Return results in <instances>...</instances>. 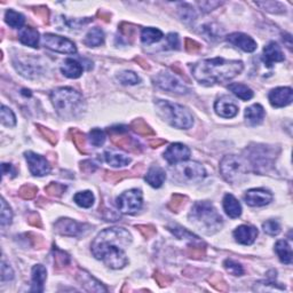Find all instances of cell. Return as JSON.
Listing matches in <instances>:
<instances>
[{
  "label": "cell",
  "mask_w": 293,
  "mask_h": 293,
  "mask_svg": "<svg viewBox=\"0 0 293 293\" xmlns=\"http://www.w3.org/2000/svg\"><path fill=\"white\" fill-rule=\"evenodd\" d=\"M81 168L82 171L85 173H93L96 169V164L92 161H84L82 162Z\"/></svg>",
  "instance_id": "obj_57"
},
{
  "label": "cell",
  "mask_w": 293,
  "mask_h": 293,
  "mask_svg": "<svg viewBox=\"0 0 293 293\" xmlns=\"http://www.w3.org/2000/svg\"><path fill=\"white\" fill-rule=\"evenodd\" d=\"M275 251L283 264L290 265L292 262V250L286 241H278L275 244Z\"/></svg>",
  "instance_id": "obj_29"
},
{
  "label": "cell",
  "mask_w": 293,
  "mask_h": 293,
  "mask_svg": "<svg viewBox=\"0 0 293 293\" xmlns=\"http://www.w3.org/2000/svg\"><path fill=\"white\" fill-rule=\"evenodd\" d=\"M131 127L133 131L136 132L140 135L150 136L155 134V132L152 131L150 126L146 125V123L145 121H142V119H136V121L133 122L131 124Z\"/></svg>",
  "instance_id": "obj_36"
},
{
  "label": "cell",
  "mask_w": 293,
  "mask_h": 293,
  "mask_svg": "<svg viewBox=\"0 0 293 293\" xmlns=\"http://www.w3.org/2000/svg\"><path fill=\"white\" fill-rule=\"evenodd\" d=\"M166 39H167V44L171 46V48H175V49L179 48L180 42H179V37L176 33H168L167 37H166Z\"/></svg>",
  "instance_id": "obj_56"
},
{
  "label": "cell",
  "mask_w": 293,
  "mask_h": 293,
  "mask_svg": "<svg viewBox=\"0 0 293 293\" xmlns=\"http://www.w3.org/2000/svg\"><path fill=\"white\" fill-rule=\"evenodd\" d=\"M166 179V173L161 166L152 165L146 174V181L154 188L162 187Z\"/></svg>",
  "instance_id": "obj_23"
},
{
  "label": "cell",
  "mask_w": 293,
  "mask_h": 293,
  "mask_svg": "<svg viewBox=\"0 0 293 293\" xmlns=\"http://www.w3.org/2000/svg\"><path fill=\"white\" fill-rule=\"evenodd\" d=\"M5 21L11 28L14 29H22V26L24 25V16L20 13L13 11V9H8L5 14Z\"/></svg>",
  "instance_id": "obj_34"
},
{
  "label": "cell",
  "mask_w": 293,
  "mask_h": 293,
  "mask_svg": "<svg viewBox=\"0 0 293 293\" xmlns=\"http://www.w3.org/2000/svg\"><path fill=\"white\" fill-rule=\"evenodd\" d=\"M203 35L209 39H218L220 37V28L213 23H209L203 26Z\"/></svg>",
  "instance_id": "obj_48"
},
{
  "label": "cell",
  "mask_w": 293,
  "mask_h": 293,
  "mask_svg": "<svg viewBox=\"0 0 293 293\" xmlns=\"http://www.w3.org/2000/svg\"><path fill=\"white\" fill-rule=\"evenodd\" d=\"M258 229L253 226L243 225L239 226L235 229L234 237L236 242L243 245H251L252 243H254L256 236H258Z\"/></svg>",
  "instance_id": "obj_20"
},
{
  "label": "cell",
  "mask_w": 293,
  "mask_h": 293,
  "mask_svg": "<svg viewBox=\"0 0 293 293\" xmlns=\"http://www.w3.org/2000/svg\"><path fill=\"white\" fill-rule=\"evenodd\" d=\"M284 54H283L281 47H279L278 44H276L275 42H271L264 48V56H262V60H264L265 64L267 65L268 68H271L272 63L284 61Z\"/></svg>",
  "instance_id": "obj_21"
},
{
  "label": "cell",
  "mask_w": 293,
  "mask_h": 293,
  "mask_svg": "<svg viewBox=\"0 0 293 293\" xmlns=\"http://www.w3.org/2000/svg\"><path fill=\"white\" fill-rule=\"evenodd\" d=\"M32 284H31V292H42L44 291V283L47 277V272L42 265L33 266L32 272Z\"/></svg>",
  "instance_id": "obj_22"
},
{
  "label": "cell",
  "mask_w": 293,
  "mask_h": 293,
  "mask_svg": "<svg viewBox=\"0 0 293 293\" xmlns=\"http://www.w3.org/2000/svg\"><path fill=\"white\" fill-rule=\"evenodd\" d=\"M243 69L244 64L242 61L215 58L197 62L191 66V72L198 83L211 86L231 81L243 71Z\"/></svg>",
  "instance_id": "obj_2"
},
{
  "label": "cell",
  "mask_w": 293,
  "mask_h": 293,
  "mask_svg": "<svg viewBox=\"0 0 293 293\" xmlns=\"http://www.w3.org/2000/svg\"><path fill=\"white\" fill-rule=\"evenodd\" d=\"M169 230H171L173 234H174L176 237L180 238V239H189V241H195V242H198V237L197 236H195L194 234H191L190 231H188L187 229L180 227V226H169L168 227Z\"/></svg>",
  "instance_id": "obj_37"
},
{
  "label": "cell",
  "mask_w": 293,
  "mask_h": 293,
  "mask_svg": "<svg viewBox=\"0 0 293 293\" xmlns=\"http://www.w3.org/2000/svg\"><path fill=\"white\" fill-rule=\"evenodd\" d=\"M105 138H106V135H105V131H102V129H100V128L92 129L88 134L89 142H91V145L94 146H103V143L105 142Z\"/></svg>",
  "instance_id": "obj_38"
},
{
  "label": "cell",
  "mask_w": 293,
  "mask_h": 293,
  "mask_svg": "<svg viewBox=\"0 0 293 293\" xmlns=\"http://www.w3.org/2000/svg\"><path fill=\"white\" fill-rule=\"evenodd\" d=\"M1 124L7 127H13L16 124L14 112L6 105H1Z\"/></svg>",
  "instance_id": "obj_40"
},
{
  "label": "cell",
  "mask_w": 293,
  "mask_h": 293,
  "mask_svg": "<svg viewBox=\"0 0 293 293\" xmlns=\"http://www.w3.org/2000/svg\"><path fill=\"white\" fill-rule=\"evenodd\" d=\"M262 228H264V231L266 234L271 235V236H276L281 232V226L277 221L275 220H268L262 224Z\"/></svg>",
  "instance_id": "obj_45"
},
{
  "label": "cell",
  "mask_w": 293,
  "mask_h": 293,
  "mask_svg": "<svg viewBox=\"0 0 293 293\" xmlns=\"http://www.w3.org/2000/svg\"><path fill=\"white\" fill-rule=\"evenodd\" d=\"M61 21L63 22V25L66 26L69 29H81L82 26H84L85 24L91 21V20H69L64 18V16H61Z\"/></svg>",
  "instance_id": "obj_49"
},
{
  "label": "cell",
  "mask_w": 293,
  "mask_h": 293,
  "mask_svg": "<svg viewBox=\"0 0 293 293\" xmlns=\"http://www.w3.org/2000/svg\"><path fill=\"white\" fill-rule=\"evenodd\" d=\"M176 174H179L182 179L188 180V181H196L201 180L205 176V168L196 162H189L185 164H180L175 168Z\"/></svg>",
  "instance_id": "obj_14"
},
{
  "label": "cell",
  "mask_w": 293,
  "mask_h": 293,
  "mask_svg": "<svg viewBox=\"0 0 293 293\" xmlns=\"http://www.w3.org/2000/svg\"><path fill=\"white\" fill-rule=\"evenodd\" d=\"M14 278V272L6 262L2 261L1 264V279L2 281H11Z\"/></svg>",
  "instance_id": "obj_53"
},
{
  "label": "cell",
  "mask_w": 293,
  "mask_h": 293,
  "mask_svg": "<svg viewBox=\"0 0 293 293\" xmlns=\"http://www.w3.org/2000/svg\"><path fill=\"white\" fill-rule=\"evenodd\" d=\"M189 157H190V150L182 143H173L164 152V158L172 165L188 161Z\"/></svg>",
  "instance_id": "obj_15"
},
{
  "label": "cell",
  "mask_w": 293,
  "mask_h": 293,
  "mask_svg": "<svg viewBox=\"0 0 293 293\" xmlns=\"http://www.w3.org/2000/svg\"><path fill=\"white\" fill-rule=\"evenodd\" d=\"M186 51L188 53H196L198 51H201V45L198 44V42H196L195 41H192V39L187 38L186 39V44H185Z\"/></svg>",
  "instance_id": "obj_54"
},
{
  "label": "cell",
  "mask_w": 293,
  "mask_h": 293,
  "mask_svg": "<svg viewBox=\"0 0 293 293\" xmlns=\"http://www.w3.org/2000/svg\"><path fill=\"white\" fill-rule=\"evenodd\" d=\"M19 39L23 45L37 48L38 47L41 37H39V32L37 31L36 29L31 28V26H25V28H23L21 31H20Z\"/></svg>",
  "instance_id": "obj_24"
},
{
  "label": "cell",
  "mask_w": 293,
  "mask_h": 293,
  "mask_svg": "<svg viewBox=\"0 0 293 293\" xmlns=\"http://www.w3.org/2000/svg\"><path fill=\"white\" fill-rule=\"evenodd\" d=\"M244 199L246 204L253 208L268 205L272 201V195L265 189H250L245 192Z\"/></svg>",
  "instance_id": "obj_17"
},
{
  "label": "cell",
  "mask_w": 293,
  "mask_h": 293,
  "mask_svg": "<svg viewBox=\"0 0 293 293\" xmlns=\"http://www.w3.org/2000/svg\"><path fill=\"white\" fill-rule=\"evenodd\" d=\"M133 25L131 24H127V23H123V24L121 25V31L123 35H124L125 37H128V38H132L133 36H134V32H135V29L132 28Z\"/></svg>",
  "instance_id": "obj_58"
},
{
  "label": "cell",
  "mask_w": 293,
  "mask_h": 293,
  "mask_svg": "<svg viewBox=\"0 0 293 293\" xmlns=\"http://www.w3.org/2000/svg\"><path fill=\"white\" fill-rule=\"evenodd\" d=\"M198 5L201 6V8H202V11H203V12H211V11H213V9H214L215 7H218V6L221 5V2H214V1L209 2V1H204V2H199Z\"/></svg>",
  "instance_id": "obj_59"
},
{
  "label": "cell",
  "mask_w": 293,
  "mask_h": 293,
  "mask_svg": "<svg viewBox=\"0 0 293 293\" xmlns=\"http://www.w3.org/2000/svg\"><path fill=\"white\" fill-rule=\"evenodd\" d=\"M220 172L225 180L231 185L242 182L245 174H248V164L238 156H225L220 163Z\"/></svg>",
  "instance_id": "obj_6"
},
{
  "label": "cell",
  "mask_w": 293,
  "mask_h": 293,
  "mask_svg": "<svg viewBox=\"0 0 293 293\" xmlns=\"http://www.w3.org/2000/svg\"><path fill=\"white\" fill-rule=\"evenodd\" d=\"M274 157H276L272 149L266 146H256L251 148V152H250V162L251 165L254 166L255 171H265L267 167L272 166Z\"/></svg>",
  "instance_id": "obj_9"
},
{
  "label": "cell",
  "mask_w": 293,
  "mask_h": 293,
  "mask_svg": "<svg viewBox=\"0 0 293 293\" xmlns=\"http://www.w3.org/2000/svg\"><path fill=\"white\" fill-rule=\"evenodd\" d=\"M224 266L226 271H227L229 274L234 276H242L244 274V269H243L242 265H239L238 262L231 260V259H227V260L224 262Z\"/></svg>",
  "instance_id": "obj_42"
},
{
  "label": "cell",
  "mask_w": 293,
  "mask_h": 293,
  "mask_svg": "<svg viewBox=\"0 0 293 293\" xmlns=\"http://www.w3.org/2000/svg\"><path fill=\"white\" fill-rule=\"evenodd\" d=\"M163 38V32L155 28H145L141 32V41L143 44L151 45Z\"/></svg>",
  "instance_id": "obj_32"
},
{
  "label": "cell",
  "mask_w": 293,
  "mask_h": 293,
  "mask_svg": "<svg viewBox=\"0 0 293 293\" xmlns=\"http://www.w3.org/2000/svg\"><path fill=\"white\" fill-rule=\"evenodd\" d=\"M61 71L65 77L76 79L83 75V66L81 63L73 59H66L61 66Z\"/></svg>",
  "instance_id": "obj_26"
},
{
  "label": "cell",
  "mask_w": 293,
  "mask_h": 293,
  "mask_svg": "<svg viewBox=\"0 0 293 293\" xmlns=\"http://www.w3.org/2000/svg\"><path fill=\"white\" fill-rule=\"evenodd\" d=\"M73 136H72V141L75 142V145L77 148L81 150L82 152H86L87 150H86V148H87V145H86V138L85 135L83 134V133H81L79 131H77V129H73V131L71 132Z\"/></svg>",
  "instance_id": "obj_47"
},
{
  "label": "cell",
  "mask_w": 293,
  "mask_h": 293,
  "mask_svg": "<svg viewBox=\"0 0 293 293\" xmlns=\"http://www.w3.org/2000/svg\"><path fill=\"white\" fill-rule=\"evenodd\" d=\"M0 216H1V226H7L12 224L13 212L9 205L6 203L4 198H1V211H0Z\"/></svg>",
  "instance_id": "obj_41"
},
{
  "label": "cell",
  "mask_w": 293,
  "mask_h": 293,
  "mask_svg": "<svg viewBox=\"0 0 293 293\" xmlns=\"http://www.w3.org/2000/svg\"><path fill=\"white\" fill-rule=\"evenodd\" d=\"M73 201L76 202V204L81 206V208L89 209L94 204V195L89 190L77 192V194L75 195V197H73Z\"/></svg>",
  "instance_id": "obj_35"
},
{
  "label": "cell",
  "mask_w": 293,
  "mask_h": 293,
  "mask_svg": "<svg viewBox=\"0 0 293 293\" xmlns=\"http://www.w3.org/2000/svg\"><path fill=\"white\" fill-rule=\"evenodd\" d=\"M156 106L158 108V114L162 116V118L176 128L188 129L194 125V117L191 112L183 105L164 100H157Z\"/></svg>",
  "instance_id": "obj_5"
},
{
  "label": "cell",
  "mask_w": 293,
  "mask_h": 293,
  "mask_svg": "<svg viewBox=\"0 0 293 293\" xmlns=\"http://www.w3.org/2000/svg\"><path fill=\"white\" fill-rule=\"evenodd\" d=\"M78 279L81 281L82 285H84L88 291H93V292H98V291H106L105 288H103L101 285V283L96 281L95 278H93L91 275L87 274V272H82L81 274L78 275Z\"/></svg>",
  "instance_id": "obj_30"
},
{
  "label": "cell",
  "mask_w": 293,
  "mask_h": 293,
  "mask_svg": "<svg viewBox=\"0 0 293 293\" xmlns=\"http://www.w3.org/2000/svg\"><path fill=\"white\" fill-rule=\"evenodd\" d=\"M132 236L125 228H108L100 232L92 243L93 255L112 269H122L128 264L125 250L131 244Z\"/></svg>",
  "instance_id": "obj_1"
},
{
  "label": "cell",
  "mask_w": 293,
  "mask_h": 293,
  "mask_svg": "<svg viewBox=\"0 0 293 293\" xmlns=\"http://www.w3.org/2000/svg\"><path fill=\"white\" fill-rule=\"evenodd\" d=\"M265 118V110L260 105H253L245 110V119L250 126L261 124Z\"/></svg>",
  "instance_id": "obj_25"
},
{
  "label": "cell",
  "mask_w": 293,
  "mask_h": 293,
  "mask_svg": "<svg viewBox=\"0 0 293 293\" xmlns=\"http://www.w3.org/2000/svg\"><path fill=\"white\" fill-rule=\"evenodd\" d=\"M110 131L112 132V142L118 148H122L129 152H135V154L141 151V146L139 145V142L133 139L132 136L126 135L127 127H125V126H115V127L110 128Z\"/></svg>",
  "instance_id": "obj_11"
},
{
  "label": "cell",
  "mask_w": 293,
  "mask_h": 293,
  "mask_svg": "<svg viewBox=\"0 0 293 293\" xmlns=\"http://www.w3.org/2000/svg\"><path fill=\"white\" fill-rule=\"evenodd\" d=\"M39 127H41V131H42V134H44L46 138H47L49 141H51L53 145H54V143L56 142V135L55 134H53V133L49 131V129H47V128H45V127H42V126H39Z\"/></svg>",
  "instance_id": "obj_61"
},
{
  "label": "cell",
  "mask_w": 293,
  "mask_h": 293,
  "mask_svg": "<svg viewBox=\"0 0 293 293\" xmlns=\"http://www.w3.org/2000/svg\"><path fill=\"white\" fill-rule=\"evenodd\" d=\"M117 79L123 85H136L140 83L139 76L133 71H123L117 76Z\"/></svg>",
  "instance_id": "obj_39"
},
{
  "label": "cell",
  "mask_w": 293,
  "mask_h": 293,
  "mask_svg": "<svg viewBox=\"0 0 293 293\" xmlns=\"http://www.w3.org/2000/svg\"><path fill=\"white\" fill-rule=\"evenodd\" d=\"M37 191H38V189H37V187H35V186L26 185V186H23V187L20 189V196L24 199H31L35 197Z\"/></svg>",
  "instance_id": "obj_51"
},
{
  "label": "cell",
  "mask_w": 293,
  "mask_h": 293,
  "mask_svg": "<svg viewBox=\"0 0 293 293\" xmlns=\"http://www.w3.org/2000/svg\"><path fill=\"white\" fill-rule=\"evenodd\" d=\"M42 45L52 51L63 53V54H76L77 53V47L70 39L52 35V33H45L42 36Z\"/></svg>",
  "instance_id": "obj_10"
},
{
  "label": "cell",
  "mask_w": 293,
  "mask_h": 293,
  "mask_svg": "<svg viewBox=\"0 0 293 293\" xmlns=\"http://www.w3.org/2000/svg\"><path fill=\"white\" fill-rule=\"evenodd\" d=\"M66 187L64 185H61L59 182H51L47 187L45 188V191L47 192L49 196L52 197H60V196L63 195V192L65 191Z\"/></svg>",
  "instance_id": "obj_43"
},
{
  "label": "cell",
  "mask_w": 293,
  "mask_h": 293,
  "mask_svg": "<svg viewBox=\"0 0 293 293\" xmlns=\"http://www.w3.org/2000/svg\"><path fill=\"white\" fill-rule=\"evenodd\" d=\"M105 42V32L100 28H92L84 39V44L88 47H98Z\"/></svg>",
  "instance_id": "obj_28"
},
{
  "label": "cell",
  "mask_w": 293,
  "mask_h": 293,
  "mask_svg": "<svg viewBox=\"0 0 293 293\" xmlns=\"http://www.w3.org/2000/svg\"><path fill=\"white\" fill-rule=\"evenodd\" d=\"M155 85L163 91L175 93V94H187L188 87L168 71L159 72L154 77Z\"/></svg>",
  "instance_id": "obj_8"
},
{
  "label": "cell",
  "mask_w": 293,
  "mask_h": 293,
  "mask_svg": "<svg viewBox=\"0 0 293 293\" xmlns=\"http://www.w3.org/2000/svg\"><path fill=\"white\" fill-rule=\"evenodd\" d=\"M138 228H139V230L141 231V234L146 238L151 237V236L155 235V232H156V229L152 227V226L143 225V226H138Z\"/></svg>",
  "instance_id": "obj_55"
},
{
  "label": "cell",
  "mask_w": 293,
  "mask_h": 293,
  "mask_svg": "<svg viewBox=\"0 0 293 293\" xmlns=\"http://www.w3.org/2000/svg\"><path fill=\"white\" fill-rule=\"evenodd\" d=\"M189 220L199 230H203L209 235L219 231L224 224L221 215L209 202L196 203L189 213Z\"/></svg>",
  "instance_id": "obj_4"
},
{
  "label": "cell",
  "mask_w": 293,
  "mask_h": 293,
  "mask_svg": "<svg viewBox=\"0 0 293 293\" xmlns=\"http://www.w3.org/2000/svg\"><path fill=\"white\" fill-rule=\"evenodd\" d=\"M269 102L275 108H283L289 105L293 100V92L290 87H277L269 93Z\"/></svg>",
  "instance_id": "obj_18"
},
{
  "label": "cell",
  "mask_w": 293,
  "mask_h": 293,
  "mask_svg": "<svg viewBox=\"0 0 293 293\" xmlns=\"http://www.w3.org/2000/svg\"><path fill=\"white\" fill-rule=\"evenodd\" d=\"M186 201H187V197H185V196L173 195L171 202H169V204H168V208L171 209L172 211L178 212L179 209L182 208V206H185Z\"/></svg>",
  "instance_id": "obj_50"
},
{
  "label": "cell",
  "mask_w": 293,
  "mask_h": 293,
  "mask_svg": "<svg viewBox=\"0 0 293 293\" xmlns=\"http://www.w3.org/2000/svg\"><path fill=\"white\" fill-rule=\"evenodd\" d=\"M105 162L109 165H111L112 167H124V166L128 165L131 163V158H128L127 156L116 154L112 151H106L105 154Z\"/></svg>",
  "instance_id": "obj_31"
},
{
  "label": "cell",
  "mask_w": 293,
  "mask_h": 293,
  "mask_svg": "<svg viewBox=\"0 0 293 293\" xmlns=\"http://www.w3.org/2000/svg\"><path fill=\"white\" fill-rule=\"evenodd\" d=\"M29 224L35 226V227H42V220L39 218L38 214H36V213H33L29 216Z\"/></svg>",
  "instance_id": "obj_60"
},
{
  "label": "cell",
  "mask_w": 293,
  "mask_h": 293,
  "mask_svg": "<svg viewBox=\"0 0 293 293\" xmlns=\"http://www.w3.org/2000/svg\"><path fill=\"white\" fill-rule=\"evenodd\" d=\"M227 41L232 44L236 47L241 48L242 51L246 53H252L256 49V42L252 37H250L245 33L242 32H235L231 33L227 37Z\"/></svg>",
  "instance_id": "obj_19"
},
{
  "label": "cell",
  "mask_w": 293,
  "mask_h": 293,
  "mask_svg": "<svg viewBox=\"0 0 293 293\" xmlns=\"http://www.w3.org/2000/svg\"><path fill=\"white\" fill-rule=\"evenodd\" d=\"M190 255L194 258H199V256L204 255V250L202 251L201 246H192L190 248Z\"/></svg>",
  "instance_id": "obj_62"
},
{
  "label": "cell",
  "mask_w": 293,
  "mask_h": 293,
  "mask_svg": "<svg viewBox=\"0 0 293 293\" xmlns=\"http://www.w3.org/2000/svg\"><path fill=\"white\" fill-rule=\"evenodd\" d=\"M24 156L32 175L44 176L51 173V165H49V163L45 157H42V156L38 154H35L32 151L24 152Z\"/></svg>",
  "instance_id": "obj_13"
},
{
  "label": "cell",
  "mask_w": 293,
  "mask_h": 293,
  "mask_svg": "<svg viewBox=\"0 0 293 293\" xmlns=\"http://www.w3.org/2000/svg\"><path fill=\"white\" fill-rule=\"evenodd\" d=\"M258 6H262L265 9L272 13H281L283 12V6L279 2L275 1H267V2H256Z\"/></svg>",
  "instance_id": "obj_52"
},
{
  "label": "cell",
  "mask_w": 293,
  "mask_h": 293,
  "mask_svg": "<svg viewBox=\"0 0 293 293\" xmlns=\"http://www.w3.org/2000/svg\"><path fill=\"white\" fill-rule=\"evenodd\" d=\"M1 167H2V174H4V175H7L8 173H9V174H12L13 176L16 175V171L14 168H13V166L11 164H5V163H4Z\"/></svg>",
  "instance_id": "obj_63"
},
{
  "label": "cell",
  "mask_w": 293,
  "mask_h": 293,
  "mask_svg": "<svg viewBox=\"0 0 293 293\" xmlns=\"http://www.w3.org/2000/svg\"><path fill=\"white\" fill-rule=\"evenodd\" d=\"M224 209L228 216L232 219L238 218L242 214V206L234 196L227 194L224 198Z\"/></svg>",
  "instance_id": "obj_27"
},
{
  "label": "cell",
  "mask_w": 293,
  "mask_h": 293,
  "mask_svg": "<svg viewBox=\"0 0 293 293\" xmlns=\"http://www.w3.org/2000/svg\"><path fill=\"white\" fill-rule=\"evenodd\" d=\"M55 231L64 236H71V237H79L85 235V232L89 230V226L85 224H79L75 220L62 218L59 219L54 225Z\"/></svg>",
  "instance_id": "obj_12"
},
{
  "label": "cell",
  "mask_w": 293,
  "mask_h": 293,
  "mask_svg": "<svg viewBox=\"0 0 293 293\" xmlns=\"http://www.w3.org/2000/svg\"><path fill=\"white\" fill-rule=\"evenodd\" d=\"M119 211L125 214H134L142 208V192L139 189H131L117 198Z\"/></svg>",
  "instance_id": "obj_7"
},
{
  "label": "cell",
  "mask_w": 293,
  "mask_h": 293,
  "mask_svg": "<svg viewBox=\"0 0 293 293\" xmlns=\"http://www.w3.org/2000/svg\"><path fill=\"white\" fill-rule=\"evenodd\" d=\"M51 100L58 114L65 119L77 118L86 109L83 95L71 87L54 89L51 93Z\"/></svg>",
  "instance_id": "obj_3"
},
{
  "label": "cell",
  "mask_w": 293,
  "mask_h": 293,
  "mask_svg": "<svg viewBox=\"0 0 293 293\" xmlns=\"http://www.w3.org/2000/svg\"><path fill=\"white\" fill-rule=\"evenodd\" d=\"M214 110L216 115L222 118H234L238 114V106L234 100L225 95L218 99L214 103Z\"/></svg>",
  "instance_id": "obj_16"
},
{
  "label": "cell",
  "mask_w": 293,
  "mask_h": 293,
  "mask_svg": "<svg viewBox=\"0 0 293 293\" xmlns=\"http://www.w3.org/2000/svg\"><path fill=\"white\" fill-rule=\"evenodd\" d=\"M228 88L229 91L234 93L237 98L243 100V101H249V100H251L253 98V91L246 85L235 83V84L229 85Z\"/></svg>",
  "instance_id": "obj_33"
},
{
  "label": "cell",
  "mask_w": 293,
  "mask_h": 293,
  "mask_svg": "<svg viewBox=\"0 0 293 293\" xmlns=\"http://www.w3.org/2000/svg\"><path fill=\"white\" fill-rule=\"evenodd\" d=\"M181 6L182 7L180 8V18H181L182 21H185L186 23L194 21L196 19V13L194 9L187 4H183Z\"/></svg>",
  "instance_id": "obj_46"
},
{
  "label": "cell",
  "mask_w": 293,
  "mask_h": 293,
  "mask_svg": "<svg viewBox=\"0 0 293 293\" xmlns=\"http://www.w3.org/2000/svg\"><path fill=\"white\" fill-rule=\"evenodd\" d=\"M54 254H55L54 262H55L56 268H62V267H65V266L69 265V262H70L69 255L63 251H61V250L56 249V246L54 248Z\"/></svg>",
  "instance_id": "obj_44"
}]
</instances>
